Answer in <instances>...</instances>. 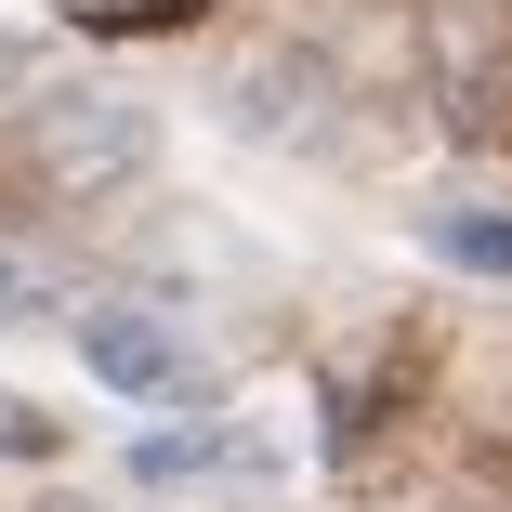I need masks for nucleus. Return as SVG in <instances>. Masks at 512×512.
Masks as SVG:
<instances>
[{
  "instance_id": "obj_1",
  "label": "nucleus",
  "mask_w": 512,
  "mask_h": 512,
  "mask_svg": "<svg viewBox=\"0 0 512 512\" xmlns=\"http://www.w3.org/2000/svg\"><path fill=\"white\" fill-rule=\"evenodd\" d=\"M158 171V106L145 92H53L27 119V184L40 197H132Z\"/></svg>"
},
{
  "instance_id": "obj_2",
  "label": "nucleus",
  "mask_w": 512,
  "mask_h": 512,
  "mask_svg": "<svg viewBox=\"0 0 512 512\" xmlns=\"http://www.w3.org/2000/svg\"><path fill=\"white\" fill-rule=\"evenodd\" d=\"M79 368L106 394H184V342H171V316H145V302H92L79 316Z\"/></svg>"
},
{
  "instance_id": "obj_3",
  "label": "nucleus",
  "mask_w": 512,
  "mask_h": 512,
  "mask_svg": "<svg viewBox=\"0 0 512 512\" xmlns=\"http://www.w3.org/2000/svg\"><path fill=\"white\" fill-rule=\"evenodd\" d=\"M53 302H66V263L27 224H0V316H53Z\"/></svg>"
},
{
  "instance_id": "obj_4",
  "label": "nucleus",
  "mask_w": 512,
  "mask_h": 512,
  "mask_svg": "<svg viewBox=\"0 0 512 512\" xmlns=\"http://www.w3.org/2000/svg\"><path fill=\"white\" fill-rule=\"evenodd\" d=\"M434 250L473 276H512V211H434Z\"/></svg>"
},
{
  "instance_id": "obj_5",
  "label": "nucleus",
  "mask_w": 512,
  "mask_h": 512,
  "mask_svg": "<svg viewBox=\"0 0 512 512\" xmlns=\"http://www.w3.org/2000/svg\"><path fill=\"white\" fill-rule=\"evenodd\" d=\"M0 79H27V40H0Z\"/></svg>"
},
{
  "instance_id": "obj_6",
  "label": "nucleus",
  "mask_w": 512,
  "mask_h": 512,
  "mask_svg": "<svg viewBox=\"0 0 512 512\" xmlns=\"http://www.w3.org/2000/svg\"><path fill=\"white\" fill-rule=\"evenodd\" d=\"M27 512H92V499H27Z\"/></svg>"
}]
</instances>
